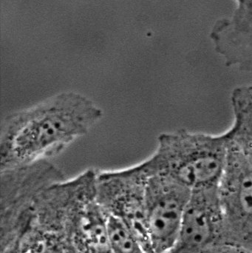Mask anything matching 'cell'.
<instances>
[{
	"mask_svg": "<svg viewBox=\"0 0 252 253\" xmlns=\"http://www.w3.org/2000/svg\"><path fill=\"white\" fill-rule=\"evenodd\" d=\"M236 1V2H239V1H242V0H235Z\"/></svg>",
	"mask_w": 252,
	"mask_h": 253,
	"instance_id": "8fae6325",
	"label": "cell"
},
{
	"mask_svg": "<svg viewBox=\"0 0 252 253\" xmlns=\"http://www.w3.org/2000/svg\"><path fill=\"white\" fill-rule=\"evenodd\" d=\"M149 176L144 161L125 169L96 171V202L107 213L125 221L144 244L145 194Z\"/></svg>",
	"mask_w": 252,
	"mask_h": 253,
	"instance_id": "5b68a950",
	"label": "cell"
},
{
	"mask_svg": "<svg viewBox=\"0 0 252 253\" xmlns=\"http://www.w3.org/2000/svg\"><path fill=\"white\" fill-rule=\"evenodd\" d=\"M231 102L234 123L227 130L229 138L252 158V85L235 88Z\"/></svg>",
	"mask_w": 252,
	"mask_h": 253,
	"instance_id": "ba28073f",
	"label": "cell"
},
{
	"mask_svg": "<svg viewBox=\"0 0 252 253\" xmlns=\"http://www.w3.org/2000/svg\"><path fill=\"white\" fill-rule=\"evenodd\" d=\"M216 51L228 67L252 72V0H242L210 31Z\"/></svg>",
	"mask_w": 252,
	"mask_h": 253,
	"instance_id": "52a82bcc",
	"label": "cell"
},
{
	"mask_svg": "<svg viewBox=\"0 0 252 253\" xmlns=\"http://www.w3.org/2000/svg\"><path fill=\"white\" fill-rule=\"evenodd\" d=\"M217 190L223 217V242L252 251V158L230 138Z\"/></svg>",
	"mask_w": 252,
	"mask_h": 253,
	"instance_id": "277c9868",
	"label": "cell"
},
{
	"mask_svg": "<svg viewBox=\"0 0 252 253\" xmlns=\"http://www.w3.org/2000/svg\"><path fill=\"white\" fill-rule=\"evenodd\" d=\"M229 147L227 131L212 135L179 129L161 134L144 162L149 172L172 177L193 191L218 185Z\"/></svg>",
	"mask_w": 252,
	"mask_h": 253,
	"instance_id": "7a4b0ae2",
	"label": "cell"
},
{
	"mask_svg": "<svg viewBox=\"0 0 252 253\" xmlns=\"http://www.w3.org/2000/svg\"></svg>",
	"mask_w": 252,
	"mask_h": 253,
	"instance_id": "7c38bea8",
	"label": "cell"
},
{
	"mask_svg": "<svg viewBox=\"0 0 252 253\" xmlns=\"http://www.w3.org/2000/svg\"><path fill=\"white\" fill-rule=\"evenodd\" d=\"M219 242H223V217L217 186L193 190L170 253L194 252Z\"/></svg>",
	"mask_w": 252,
	"mask_h": 253,
	"instance_id": "8992f818",
	"label": "cell"
},
{
	"mask_svg": "<svg viewBox=\"0 0 252 253\" xmlns=\"http://www.w3.org/2000/svg\"><path fill=\"white\" fill-rule=\"evenodd\" d=\"M183 253H252V251L235 244L223 242L215 244L199 251Z\"/></svg>",
	"mask_w": 252,
	"mask_h": 253,
	"instance_id": "30bf717a",
	"label": "cell"
},
{
	"mask_svg": "<svg viewBox=\"0 0 252 253\" xmlns=\"http://www.w3.org/2000/svg\"><path fill=\"white\" fill-rule=\"evenodd\" d=\"M192 192L172 177L149 172L144 218L149 253H170L174 249Z\"/></svg>",
	"mask_w": 252,
	"mask_h": 253,
	"instance_id": "3957f363",
	"label": "cell"
},
{
	"mask_svg": "<svg viewBox=\"0 0 252 253\" xmlns=\"http://www.w3.org/2000/svg\"><path fill=\"white\" fill-rule=\"evenodd\" d=\"M109 253H149L134 230L119 217L107 213Z\"/></svg>",
	"mask_w": 252,
	"mask_h": 253,
	"instance_id": "9c48e42d",
	"label": "cell"
},
{
	"mask_svg": "<svg viewBox=\"0 0 252 253\" xmlns=\"http://www.w3.org/2000/svg\"><path fill=\"white\" fill-rule=\"evenodd\" d=\"M103 115L87 96L69 90L7 116L1 127L0 172L60 154Z\"/></svg>",
	"mask_w": 252,
	"mask_h": 253,
	"instance_id": "6da1fadb",
	"label": "cell"
}]
</instances>
